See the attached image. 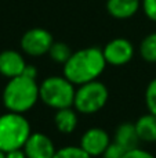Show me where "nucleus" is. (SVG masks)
Masks as SVG:
<instances>
[{
	"label": "nucleus",
	"instance_id": "obj_8",
	"mask_svg": "<svg viewBox=\"0 0 156 158\" xmlns=\"http://www.w3.org/2000/svg\"><path fill=\"white\" fill-rule=\"evenodd\" d=\"M26 158H54L57 148L51 137L41 132H33L28 137L24 147Z\"/></svg>",
	"mask_w": 156,
	"mask_h": 158
},
{
	"label": "nucleus",
	"instance_id": "obj_10",
	"mask_svg": "<svg viewBox=\"0 0 156 158\" xmlns=\"http://www.w3.org/2000/svg\"><path fill=\"white\" fill-rule=\"evenodd\" d=\"M26 61L24 56L17 50H3L0 52V75L11 79L24 74L26 68Z\"/></svg>",
	"mask_w": 156,
	"mask_h": 158
},
{
	"label": "nucleus",
	"instance_id": "obj_11",
	"mask_svg": "<svg viewBox=\"0 0 156 158\" xmlns=\"http://www.w3.org/2000/svg\"><path fill=\"white\" fill-rule=\"evenodd\" d=\"M141 0H107V11L116 19H129L138 13Z\"/></svg>",
	"mask_w": 156,
	"mask_h": 158
},
{
	"label": "nucleus",
	"instance_id": "obj_9",
	"mask_svg": "<svg viewBox=\"0 0 156 158\" xmlns=\"http://www.w3.org/2000/svg\"><path fill=\"white\" fill-rule=\"evenodd\" d=\"M111 144V137L102 128H90L80 137V147L90 157H102Z\"/></svg>",
	"mask_w": 156,
	"mask_h": 158
},
{
	"label": "nucleus",
	"instance_id": "obj_3",
	"mask_svg": "<svg viewBox=\"0 0 156 158\" xmlns=\"http://www.w3.org/2000/svg\"><path fill=\"white\" fill-rule=\"evenodd\" d=\"M30 123L24 114L6 112L0 115V150L8 153L22 148L30 136Z\"/></svg>",
	"mask_w": 156,
	"mask_h": 158
},
{
	"label": "nucleus",
	"instance_id": "obj_22",
	"mask_svg": "<svg viewBox=\"0 0 156 158\" xmlns=\"http://www.w3.org/2000/svg\"><path fill=\"white\" fill-rule=\"evenodd\" d=\"M6 158H26L24 153V148H18V150H13L6 153Z\"/></svg>",
	"mask_w": 156,
	"mask_h": 158
},
{
	"label": "nucleus",
	"instance_id": "obj_15",
	"mask_svg": "<svg viewBox=\"0 0 156 158\" xmlns=\"http://www.w3.org/2000/svg\"><path fill=\"white\" fill-rule=\"evenodd\" d=\"M140 56L146 63H156V32L149 33L141 40Z\"/></svg>",
	"mask_w": 156,
	"mask_h": 158
},
{
	"label": "nucleus",
	"instance_id": "obj_6",
	"mask_svg": "<svg viewBox=\"0 0 156 158\" xmlns=\"http://www.w3.org/2000/svg\"><path fill=\"white\" fill-rule=\"evenodd\" d=\"M53 43H54V38L44 28L28 29L21 38L22 52L30 57H41L44 54H49Z\"/></svg>",
	"mask_w": 156,
	"mask_h": 158
},
{
	"label": "nucleus",
	"instance_id": "obj_19",
	"mask_svg": "<svg viewBox=\"0 0 156 158\" xmlns=\"http://www.w3.org/2000/svg\"><path fill=\"white\" fill-rule=\"evenodd\" d=\"M124 153H126V150L123 147H120L115 142H111V144L107 147L105 153L102 154V158H123Z\"/></svg>",
	"mask_w": 156,
	"mask_h": 158
},
{
	"label": "nucleus",
	"instance_id": "obj_13",
	"mask_svg": "<svg viewBox=\"0 0 156 158\" xmlns=\"http://www.w3.org/2000/svg\"><path fill=\"white\" fill-rule=\"evenodd\" d=\"M77 114L79 112L73 107L57 110V112L54 115V123H55V128L58 129V132H61L64 135H69L72 132H75L77 122H79Z\"/></svg>",
	"mask_w": 156,
	"mask_h": 158
},
{
	"label": "nucleus",
	"instance_id": "obj_7",
	"mask_svg": "<svg viewBox=\"0 0 156 158\" xmlns=\"http://www.w3.org/2000/svg\"><path fill=\"white\" fill-rule=\"evenodd\" d=\"M107 64L122 67L129 64L134 57V46L126 38H115L109 40L102 49Z\"/></svg>",
	"mask_w": 156,
	"mask_h": 158
},
{
	"label": "nucleus",
	"instance_id": "obj_18",
	"mask_svg": "<svg viewBox=\"0 0 156 158\" xmlns=\"http://www.w3.org/2000/svg\"><path fill=\"white\" fill-rule=\"evenodd\" d=\"M145 104L148 112L156 115V78L148 83L145 90Z\"/></svg>",
	"mask_w": 156,
	"mask_h": 158
},
{
	"label": "nucleus",
	"instance_id": "obj_5",
	"mask_svg": "<svg viewBox=\"0 0 156 158\" xmlns=\"http://www.w3.org/2000/svg\"><path fill=\"white\" fill-rule=\"evenodd\" d=\"M109 98L108 87L98 79L76 87L73 108L79 114L91 115L102 110Z\"/></svg>",
	"mask_w": 156,
	"mask_h": 158
},
{
	"label": "nucleus",
	"instance_id": "obj_23",
	"mask_svg": "<svg viewBox=\"0 0 156 158\" xmlns=\"http://www.w3.org/2000/svg\"><path fill=\"white\" fill-rule=\"evenodd\" d=\"M0 158H6V153L2 151V150H0Z\"/></svg>",
	"mask_w": 156,
	"mask_h": 158
},
{
	"label": "nucleus",
	"instance_id": "obj_1",
	"mask_svg": "<svg viewBox=\"0 0 156 158\" xmlns=\"http://www.w3.org/2000/svg\"><path fill=\"white\" fill-rule=\"evenodd\" d=\"M102 49L96 46L84 47L73 52L69 60L64 64V77L75 86L97 81L107 67Z\"/></svg>",
	"mask_w": 156,
	"mask_h": 158
},
{
	"label": "nucleus",
	"instance_id": "obj_17",
	"mask_svg": "<svg viewBox=\"0 0 156 158\" xmlns=\"http://www.w3.org/2000/svg\"><path fill=\"white\" fill-rule=\"evenodd\" d=\"M54 158H93L80 146H65L57 150Z\"/></svg>",
	"mask_w": 156,
	"mask_h": 158
},
{
	"label": "nucleus",
	"instance_id": "obj_4",
	"mask_svg": "<svg viewBox=\"0 0 156 158\" xmlns=\"http://www.w3.org/2000/svg\"><path fill=\"white\" fill-rule=\"evenodd\" d=\"M76 86L65 77H49L39 85V97L47 107L62 110L73 107Z\"/></svg>",
	"mask_w": 156,
	"mask_h": 158
},
{
	"label": "nucleus",
	"instance_id": "obj_14",
	"mask_svg": "<svg viewBox=\"0 0 156 158\" xmlns=\"http://www.w3.org/2000/svg\"><path fill=\"white\" fill-rule=\"evenodd\" d=\"M137 135L140 137V142L145 143H155L156 142V115L144 114L135 122Z\"/></svg>",
	"mask_w": 156,
	"mask_h": 158
},
{
	"label": "nucleus",
	"instance_id": "obj_12",
	"mask_svg": "<svg viewBox=\"0 0 156 158\" xmlns=\"http://www.w3.org/2000/svg\"><path fill=\"white\" fill-rule=\"evenodd\" d=\"M113 142L118 143V144L120 146V147H123L126 151L131 150V148H134V147H138L140 137H138V135H137L135 123H131V122L120 123L115 131Z\"/></svg>",
	"mask_w": 156,
	"mask_h": 158
},
{
	"label": "nucleus",
	"instance_id": "obj_2",
	"mask_svg": "<svg viewBox=\"0 0 156 158\" xmlns=\"http://www.w3.org/2000/svg\"><path fill=\"white\" fill-rule=\"evenodd\" d=\"M2 100L4 107L11 112L25 114L36 106L39 97V85L36 78H30L26 75L8 79L3 89Z\"/></svg>",
	"mask_w": 156,
	"mask_h": 158
},
{
	"label": "nucleus",
	"instance_id": "obj_21",
	"mask_svg": "<svg viewBox=\"0 0 156 158\" xmlns=\"http://www.w3.org/2000/svg\"><path fill=\"white\" fill-rule=\"evenodd\" d=\"M123 158H156V157L152 153H149V151L144 150V148L134 147V148H131V150L126 151Z\"/></svg>",
	"mask_w": 156,
	"mask_h": 158
},
{
	"label": "nucleus",
	"instance_id": "obj_16",
	"mask_svg": "<svg viewBox=\"0 0 156 158\" xmlns=\"http://www.w3.org/2000/svg\"><path fill=\"white\" fill-rule=\"evenodd\" d=\"M72 50L71 47L68 46L66 43L64 42H54L53 46L50 47V52H49V56L54 63L57 64H65L66 61L69 60V57L72 56Z\"/></svg>",
	"mask_w": 156,
	"mask_h": 158
},
{
	"label": "nucleus",
	"instance_id": "obj_20",
	"mask_svg": "<svg viewBox=\"0 0 156 158\" xmlns=\"http://www.w3.org/2000/svg\"><path fill=\"white\" fill-rule=\"evenodd\" d=\"M141 7H142L145 15L151 21L156 22V0H142L141 2Z\"/></svg>",
	"mask_w": 156,
	"mask_h": 158
}]
</instances>
